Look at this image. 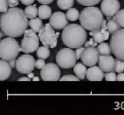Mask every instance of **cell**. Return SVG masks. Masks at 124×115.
<instances>
[{
    "label": "cell",
    "mask_w": 124,
    "mask_h": 115,
    "mask_svg": "<svg viewBox=\"0 0 124 115\" xmlns=\"http://www.w3.org/2000/svg\"><path fill=\"white\" fill-rule=\"evenodd\" d=\"M25 10L20 8H10L1 16V31L6 36L19 37L24 35L29 26Z\"/></svg>",
    "instance_id": "obj_1"
},
{
    "label": "cell",
    "mask_w": 124,
    "mask_h": 115,
    "mask_svg": "<svg viewBox=\"0 0 124 115\" xmlns=\"http://www.w3.org/2000/svg\"><path fill=\"white\" fill-rule=\"evenodd\" d=\"M62 41L67 47L78 48L83 47L87 40L86 29L82 25H67L61 34Z\"/></svg>",
    "instance_id": "obj_2"
},
{
    "label": "cell",
    "mask_w": 124,
    "mask_h": 115,
    "mask_svg": "<svg viewBox=\"0 0 124 115\" xmlns=\"http://www.w3.org/2000/svg\"><path fill=\"white\" fill-rule=\"evenodd\" d=\"M103 14L99 8L94 6H87L80 14V24L90 31L100 30L104 22Z\"/></svg>",
    "instance_id": "obj_3"
},
{
    "label": "cell",
    "mask_w": 124,
    "mask_h": 115,
    "mask_svg": "<svg viewBox=\"0 0 124 115\" xmlns=\"http://www.w3.org/2000/svg\"><path fill=\"white\" fill-rule=\"evenodd\" d=\"M21 51L20 44L15 37L4 38L0 42V58L5 61H11L17 58L19 52Z\"/></svg>",
    "instance_id": "obj_4"
},
{
    "label": "cell",
    "mask_w": 124,
    "mask_h": 115,
    "mask_svg": "<svg viewBox=\"0 0 124 115\" xmlns=\"http://www.w3.org/2000/svg\"><path fill=\"white\" fill-rule=\"evenodd\" d=\"M77 57L72 48H62L56 55V63L62 69H71L76 64Z\"/></svg>",
    "instance_id": "obj_5"
},
{
    "label": "cell",
    "mask_w": 124,
    "mask_h": 115,
    "mask_svg": "<svg viewBox=\"0 0 124 115\" xmlns=\"http://www.w3.org/2000/svg\"><path fill=\"white\" fill-rule=\"evenodd\" d=\"M110 45L114 56L116 59L124 61V28L112 34Z\"/></svg>",
    "instance_id": "obj_6"
},
{
    "label": "cell",
    "mask_w": 124,
    "mask_h": 115,
    "mask_svg": "<svg viewBox=\"0 0 124 115\" xmlns=\"http://www.w3.org/2000/svg\"><path fill=\"white\" fill-rule=\"evenodd\" d=\"M54 28L49 24L47 23L43 26L41 31L38 32V36L44 46L49 48H54L57 45V32H55Z\"/></svg>",
    "instance_id": "obj_7"
},
{
    "label": "cell",
    "mask_w": 124,
    "mask_h": 115,
    "mask_svg": "<svg viewBox=\"0 0 124 115\" xmlns=\"http://www.w3.org/2000/svg\"><path fill=\"white\" fill-rule=\"evenodd\" d=\"M36 67V61L31 55L28 53L21 55L16 60V69L21 74H29Z\"/></svg>",
    "instance_id": "obj_8"
},
{
    "label": "cell",
    "mask_w": 124,
    "mask_h": 115,
    "mask_svg": "<svg viewBox=\"0 0 124 115\" xmlns=\"http://www.w3.org/2000/svg\"><path fill=\"white\" fill-rule=\"evenodd\" d=\"M60 66L53 63L46 64L41 69V78L44 81H57L60 80Z\"/></svg>",
    "instance_id": "obj_9"
},
{
    "label": "cell",
    "mask_w": 124,
    "mask_h": 115,
    "mask_svg": "<svg viewBox=\"0 0 124 115\" xmlns=\"http://www.w3.org/2000/svg\"><path fill=\"white\" fill-rule=\"evenodd\" d=\"M120 3L118 0H103L100 4V9L107 19L113 18L120 10Z\"/></svg>",
    "instance_id": "obj_10"
},
{
    "label": "cell",
    "mask_w": 124,
    "mask_h": 115,
    "mask_svg": "<svg viewBox=\"0 0 124 115\" xmlns=\"http://www.w3.org/2000/svg\"><path fill=\"white\" fill-rule=\"evenodd\" d=\"M99 58H100V53L98 48L95 47H89L85 48L81 59L82 63H83L85 65L91 67L99 62Z\"/></svg>",
    "instance_id": "obj_11"
},
{
    "label": "cell",
    "mask_w": 124,
    "mask_h": 115,
    "mask_svg": "<svg viewBox=\"0 0 124 115\" xmlns=\"http://www.w3.org/2000/svg\"><path fill=\"white\" fill-rule=\"evenodd\" d=\"M39 36H24L21 43V50L25 53H31L37 51L39 47Z\"/></svg>",
    "instance_id": "obj_12"
},
{
    "label": "cell",
    "mask_w": 124,
    "mask_h": 115,
    "mask_svg": "<svg viewBox=\"0 0 124 115\" xmlns=\"http://www.w3.org/2000/svg\"><path fill=\"white\" fill-rule=\"evenodd\" d=\"M68 20L66 14L63 12H54L49 18V24L55 30H61L68 25Z\"/></svg>",
    "instance_id": "obj_13"
},
{
    "label": "cell",
    "mask_w": 124,
    "mask_h": 115,
    "mask_svg": "<svg viewBox=\"0 0 124 115\" xmlns=\"http://www.w3.org/2000/svg\"><path fill=\"white\" fill-rule=\"evenodd\" d=\"M98 63L99 66L104 72L115 71L116 60L110 55H100Z\"/></svg>",
    "instance_id": "obj_14"
},
{
    "label": "cell",
    "mask_w": 124,
    "mask_h": 115,
    "mask_svg": "<svg viewBox=\"0 0 124 115\" xmlns=\"http://www.w3.org/2000/svg\"><path fill=\"white\" fill-rule=\"evenodd\" d=\"M86 77L90 81H101L105 77L104 71L100 69V66H91L87 70Z\"/></svg>",
    "instance_id": "obj_15"
},
{
    "label": "cell",
    "mask_w": 124,
    "mask_h": 115,
    "mask_svg": "<svg viewBox=\"0 0 124 115\" xmlns=\"http://www.w3.org/2000/svg\"><path fill=\"white\" fill-rule=\"evenodd\" d=\"M11 69L12 67L9 64V61L1 59L0 61V81H4L9 79L11 74Z\"/></svg>",
    "instance_id": "obj_16"
},
{
    "label": "cell",
    "mask_w": 124,
    "mask_h": 115,
    "mask_svg": "<svg viewBox=\"0 0 124 115\" xmlns=\"http://www.w3.org/2000/svg\"><path fill=\"white\" fill-rule=\"evenodd\" d=\"M87 66L84 64L82 63H78L76 64L75 66L73 67V71H74L75 74L79 78L80 80H83L86 77L87 74Z\"/></svg>",
    "instance_id": "obj_17"
},
{
    "label": "cell",
    "mask_w": 124,
    "mask_h": 115,
    "mask_svg": "<svg viewBox=\"0 0 124 115\" xmlns=\"http://www.w3.org/2000/svg\"><path fill=\"white\" fill-rule=\"evenodd\" d=\"M52 15V9L48 4H42L38 8V17L42 20H47Z\"/></svg>",
    "instance_id": "obj_18"
},
{
    "label": "cell",
    "mask_w": 124,
    "mask_h": 115,
    "mask_svg": "<svg viewBox=\"0 0 124 115\" xmlns=\"http://www.w3.org/2000/svg\"><path fill=\"white\" fill-rule=\"evenodd\" d=\"M29 26L31 29H32L35 32H39L43 28V22H42L41 18H33L31 19L29 21Z\"/></svg>",
    "instance_id": "obj_19"
},
{
    "label": "cell",
    "mask_w": 124,
    "mask_h": 115,
    "mask_svg": "<svg viewBox=\"0 0 124 115\" xmlns=\"http://www.w3.org/2000/svg\"><path fill=\"white\" fill-rule=\"evenodd\" d=\"M25 13L28 19H33L38 15V9H37L36 5H27L25 9Z\"/></svg>",
    "instance_id": "obj_20"
},
{
    "label": "cell",
    "mask_w": 124,
    "mask_h": 115,
    "mask_svg": "<svg viewBox=\"0 0 124 115\" xmlns=\"http://www.w3.org/2000/svg\"><path fill=\"white\" fill-rule=\"evenodd\" d=\"M49 55H50L49 47L44 46V45H43V47H38V49L37 50V56H38V58H39V59H46L49 57Z\"/></svg>",
    "instance_id": "obj_21"
},
{
    "label": "cell",
    "mask_w": 124,
    "mask_h": 115,
    "mask_svg": "<svg viewBox=\"0 0 124 115\" xmlns=\"http://www.w3.org/2000/svg\"><path fill=\"white\" fill-rule=\"evenodd\" d=\"M74 4V0H57V5L62 10L71 9Z\"/></svg>",
    "instance_id": "obj_22"
},
{
    "label": "cell",
    "mask_w": 124,
    "mask_h": 115,
    "mask_svg": "<svg viewBox=\"0 0 124 115\" xmlns=\"http://www.w3.org/2000/svg\"><path fill=\"white\" fill-rule=\"evenodd\" d=\"M98 50L100 55H110L111 52V48H110V45L109 43L105 42H101L100 43V45L98 46Z\"/></svg>",
    "instance_id": "obj_23"
},
{
    "label": "cell",
    "mask_w": 124,
    "mask_h": 115,
    "mask_svg": "<svg viewBox=\"0 0 124 115\" xmlns=\"http://www.w3.org/2000/svg\"><path fill=\"white\" fill-rule=\"evenodd\" d=\"M66 17L70 21H76L79 19L80 17V13L79 11L77 9H73V8H71L67 10L66 12Z\"/></svg>",
    "instance_id": "obj_24"
},
{
    "label": "cell",
    "mask_w": 124,
    "mask_h": 115,
    "mask_svg": "<svg viewBox=\"0 0 124 115\" xmlns=\"http://www.w3.org/2000/svg\"><path fill=\"white\" fill-rule=\"evenodd\" d=\"M89 34H90V36L93 38V40H94L97 43H101V42H103L104 41H105V35L103 34V32H102L100 30L90 31Z\"/></svg>",
    "instance_id": "obj_25"
},
{
    "label": "cell",
    "mask_w": 124,
    "mask_h": 115,
    "mask_svg": "<svg viewBox=\"0 0 124 115\" xmlns=\"http://www.w3.org/2000/svg\"><path fill=\"white\" fill-rule=\"evenodd\" d=\"M121 28L122 27L120 26V25H119L116 20H114L113 19L109 20L107 21V29H108V31H110V34H113V33H115L116 31H119Z\"/></svg>",
    "instance_id": "obj_26"
},
{
    "label": "cell",
    "mask_w": 124,
    "mask_h": 115,
    "mask_svg": "<svg viewBox=\"0 0 124 115\" xmlns=\"http://www.w3.org/2000/svg\"><path fill=\"white\" fill-rule=\"evenodd\" d=\"M112 19L116 20L122 28H124V9L119 10Z\"/></svg>",
    "instance_id": "obj_27"
},
{
    "label": "cell",
    "mask_w": 124,
    "mask_h": 115,
    "mask_svg": "<svg viewBox=\"0 0 124 115\" xmlns=\"http://www.w3.org/2000/svg\"><path fill=\"white\" fill-rule=\"evenodd\" d=\"M78 4L83 6H94L101 1V0H76Z\"/></svg>",
    "instance_id": "obj_28"
},
{
    "label": "cell",
    "mask_w": 124,
    "mask_h": 115,
    "mask_svg": "<svg viewBox=\"0 0 124 115\" xmlns=\"http://www.w3.org/2000/svg\"><path fill=\"white\" fill-rule=\"evenodd\" d=\"M115 71L116 73H121L124 71V61L121 60L119 59H116V64H115Z\"/></svg>",
    "instance_id": "obj_29"
},
{
    "label": "cell",
    "mask_w": 124,
    "mask_h": 115,
    "mask_svg": "<svg viewBox=\"0 0 124 115\" xmlns=\"http://www.w3.org/2000/svg\"><path fill=\"white\" fill-rule=\"evenodd\" d=\"M60 81H79L80 79L78 76L72 75V74H66L60 78Z\"/></svg>",
    "instance_id": "obj_30"
},
{
    "label": "cell",
    "mask_w": 124,
    "mask_h": 115,
    "mask_svg": "<svg viewBox=\"0 0 124 115\" xmlns=\"http://www.w3.org/2000/svg\"><path fill=\"white\" fill-rule=\"evenodd\" d=\"M105 79L106 81H116V75L115 71H110V72H106L105 74Z\"/></svg>",
    "instance_id": "obj_31"
},
{
    "label": "cell",
    "mask_w": 124,
    "mask_h": 115,
    "mask_svg": "<svg viewBox=\"0 0 124 115\" xmlns=\"http://www.w3.org/2000/svg\"><path fill=\"white\" fill-rule=\"evenodd\" d=\"M0 11L2 13H4L8 10L9 7V3L7 0H0Z\"/></svg>",
    "instance_id": "obj_32"
},
{
    "label": "cell",
    "mask_w": 124,
    "mask_h": 115,
    "mask_svg": "<svg viewBox=\"0 0 124 115\" xmlns=\"http://www.w3.org/2000/svg\"><path fill=\"white\" fill-rule=\"evenodd\" d=\"M46 65L45 64V61L43 59H38V60L36 61V68L38 69H43V67Z\"/></svg>",
    "instance_id": "obj_33"
},
{
    "label": "cell",
    "mask_w": 124,
    "mask_h": 115,
    "mask_svg": "<svg viewBox=\"0 0 124 115\" xmlns=\"http://www.w3.org/2000/svg\"><path fill=\"white\" fill-rule=\"evenodd\" d=\"M85 48L83 47H80L76 48V51H75V53H76V57L77 59H81L82 55H83V52H84Z\"/></svg>",
    "instance_id": "obj_34"
},
{
    "label": "cell",
    "mask_w": 124,
    "mask_h": 115,
    "mask_svg": "<svg viewBox=\"0 0 124 115\" xmlns=\"http://www.w3.org/2000/svg\"><path fill=\"white\" fill-rule=\"evenodd\" d=\"M96 41L93 40V38L92 37L91 39H89L88 41H86L84 44L85 47H96Z\"/></svg>",
    "instance_id": "obj_35"
},
{
    "label": "cell",
    "mask_w": 124,
    "mask_h": 115,
    "mask_svg": "<svg viewBox=\"0 0 124 115\" xmlns=\"http://www.w3.org/2000/svg\"><path fill=\"white\" fill-rule=\"evenodd\" d=\"M8 3H9V6L10 8H13V7H16L19 4V2L21 0H7Z\"/></svg>",
    "instance_id": "obj_36"
},
{
    "label": "cell",
    "mask_w": 124,
    "mask_h": 115,
    "mask_svg": "<svg viewBox=\"0 0 124 115\" xmlns=\"http://www.w3.org/2000/svg\"><path fill=\"white\" fill-rule=\"evenodd\" d=\"M35 0H21V3L24 5H31L34 3Z\"/></svg>",
    "instance_id": "obj_37"
},
{
    "label": "cell",
    "mask_w": 124,
    "mask_h": 115,
    "mask_svg": "<svg viewBox=\"0 0 124 115\" xmlns=\"http://www.w3.org/2000/svg\"><path fill=\"white\" fill-rule=\"evenodd\" d=\"M116 81H124V73L121 72L116 76Z\"/></svg>",
    "instance_id": "obj_38"
},
{
    "label": "cell",
    "mask_w": 124,
    "mask_h": 115,
    "mask_svg": "<svg viewBox=\"0 0 124 115\" xmlns=\"http://www.w3.org/2000/svg\"><path fill=\"white\" fill-rule=\"evenodd\" d=\"M54 0H38V2L42 4H49L53 3Z\"/></svg>",
    "instance_id": "obj_39"
},
{
    "label": "cell",
    "mask_w": 124,
    "mask_h": 115,
    "mask_svg": "<svg viewBox=\"0 0 124 115\" xmlns=\"http://www.w3.org/2000/svg\"><path fill=\"white\" fill-rule=\"evenodd\" d=\"M31 81V79H30L29 77H21L18 79V81Z\"/></svg>",
    "instance_id": "obj_40"
},
{
    "label": "cell",
    "mask_w": 124,
    "mask_h": 115,
    "mask_svg": "<svg viewBox=\"0 0 124 115\" xmlns=\"http://www.w3.org/2000/svg\"><path fill=\"white\" fill-rule=\"evenodd\" d=\"M9 64H10V66L12 68L16 67V59H13V60H11V61H9Z\"/></svg>",
    "instance_id": "obj_41"
},
{
    "label": "cell",
    "mask_w": 124,
    "mask_h": 115,
    "mask_svg": "<svg viewBox=\"0 0 124 115\" xmlns=\"http://www.w3.org/2000/svg\"><path fill=\"white\" fill-rule=\"evenodd\" d=\"M27 76L30 79H31V78H34V74H33L32 72H31V73H29V74H27Z\"/></svg>",
    "instance_id": "obj_42"
},
{
    "label": "cell",
    "mask_w": 124,
    "mask_h": 115,
    "mask_svg": "<svg viewBox=\"0 0 124 115\" xmlns=\"http://www.w3.org/2000/svg\"><path fill=\"white\" fill-rule=\"evenodd\" d=\"M32 81H40V79H39L38 77H37V76H36V77L32 78Z\"/></svg>",
    "instance_id": "obj_43"
}]
</instances>
